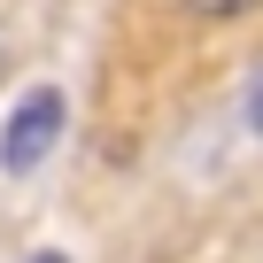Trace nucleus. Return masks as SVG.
Wrapping results in <instances>:
<instances>
[{
  "instance_id": "obj_1",
  "label": "nucleus",
  "mask_w": 263,
  "mask_h": 263,
  "mask_svg": "<svg viewBox=\"0 0 263 263\" xmlns=\"http://www.w3.org/2000/svg\"><path fill=\"white\" fill-rule=\"evenodd\" d=\"M62 93L54 85H31L16 108H8V132H0V171H39L47 163V147L62 140Z\"/></svg>"
},
{
  "instance_id": "obj_2",
  "label": "nucleus",
  "mask_w": 263,
  "mask_h": 263,
  "mask_svg": "<svg viewBox=\"0 0 263 263\" xmlns=\"http://www.w3.org/2000/svg\"><path fill=\"white\" fill-rule=\"evenodd\" d=\"M194 8H209V16H232V8H255V0H194Z\"/></svg>"
},
{
  "instance_id": "obj_3",
  "label": "nucleus",
  "mask_w": 263,
  "mask_h": 263,
  "mask_svg": "<svg viewBox=\"0 0 263 263\" xmlns=\"http://www.w3.org/2000/svg\"><path fill=\"white\" fill-rule=\"evenodd\" d=\"M248 124L263 132V78H255V101H248Z\"/></svg>"
},
{
  "instance_id": "obj_4",
  "label": "nucleus",
  "mask_w": 263,
  "mask_h": 263,
  "mask_svg": "<svg viewBox=\"0 0 263 263\" xmlns=\"http://www.w3.org/2000/svg\"><path fill=\"white\" fill-rule=\"evenodd\" d=\"M39 263H70V255H39Z\"/></svg>"
}]
</instances>
